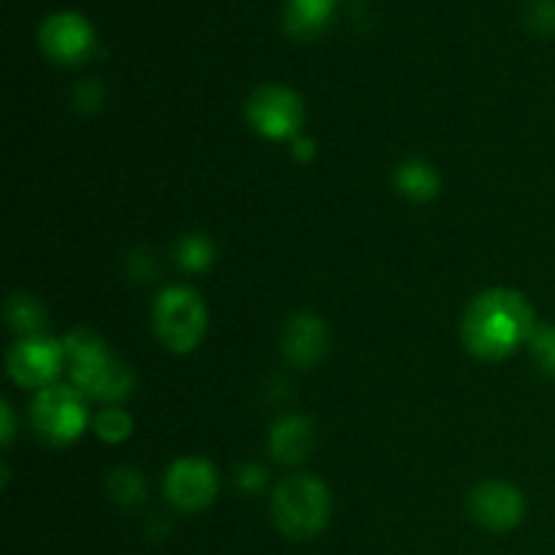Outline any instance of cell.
Instances as JSON below:
<instances>
[{"instance_id":"6da1fadb","label":"cell","mask_w":555,"mask_h":555,"mask_svg":"<svg viewBox=\"0 0 555 555\" xmlns=\"http://www.w3.org/2000/svg\"><path fill=\"white\" fill-rule=\"evenodd\" d=\"M537 314L524 293L493 287L469 304L461 323V336L472 356L480 361H504L520 345H529Z\"/></svg>"},{"instance_id":"7a4b0ae2","label":"cell","mask_w":555,"mask_h":555,"mask_svg":"<svg viewBox=\"0 0 555 555\" xmlns=\"http://www.w3.org/2000/svg\"><path fill=\"white\" fill-rule=\"evenodd\" d=\"M65 369L74 388L103 401H119L133 390V374L108 352L106 341L90 328H76L63 341Z\"/></svg>"},{"instance_id":"3957f363","label":"cell","mask_w":555,"mask_h":555,"mask_svg":"<svg viewBox=\"0 0 555 555\" xmlns=\"http://www.w3.org/2000/svg\"><path fill=\"white\" fill-rule=\"evenodd\" d=\"M274 524L287 540H312L328 526L331 493L312 475H293L276 488L271 502Z\"/></svg>"},{"instance_id":"277c9868","label":"cell","mask_w":555,"mask_h":555,"mask_svg":"<svg viewBox=\"0 0 555 555\" xmlns=\"http://www.w3.org/2000/svg\"><path fill=\"white\" fill-rule=\"evenodd\" d=\"M206 307L190 287H168L155 304L157 339L171 352H190L206 334Z\"/></svg>"},{"instance_id":"5b68a950","label":"cell","mask_w":555,"mask_h":555,"mask_svg":"<svg viewBox=\"0 0 555 555\" xmlns=\"http://www.w3.org/2000/svg\"><path fill=\"white\" fill-rule=\"evenodd\" d=\"M33 426L47 442L68 444L85 431L87 406L74 385H49L33 401Z\"/></svg>"},{"instance_id":"8992f818","label":"cell","mask_w":555,"mask_h":555,"mask_svg":"<svg viewBox=\"0 0 555 555\" xmlns=\"http://www.w3.org/2000/svg\"><path fill=\"white\" fill-rule=\"evenodd\" d=\"M247 119L258 133L269 139H291L304 122V101L291 87H258L247 101Z\"/></svg>"},{"instance_id":"52a82bcc","label":"cell","mask_w":555,"mask_h":555,"mask_svg":"<svg viewBox=\"0 0 555 555\" xmlns=\"http://www.w3.org/2000/svg\"><path fill=\"white\" fill-rule=\"evenodd\" d=\"M65 363V350L60 341L49 336H25L9 350V369L11 379L22 388H49L52 379L57 377Z\"/></svg>"},{"instance_id":"ba28073f","label":"cell","mask_w":555,"mask_h":555,"mask_svg":"<svg viewBox=\"0 0 555 555\" xmlns=\"http://www.w3.org/2000/svg\"><path fill=\"white\" fill-rule=\"evenodd\" d=\"M38 41L54 63L76 65L90 57L92 47H95V33H92L90 22L76 11H57L41 25Z\"/></svg>"},{"instance_id":"9c48e42d","label":"cell","mask_w":555,"mask_h":555,"mask_svg":"<svg viewBox=\"0 0 555 555\" xmlns=\"http://www.w3.org/2000/svg\"><path fill=\"white\" fill-rule=\"evenodd\" d=\"M166 496L182 513H201L217 496V472L204 459H182L168 469Z\"/></svg>"},{"instance_id":"30bf717a","label":"cell","mask_w":555,"mask_h":555,"mask_svg":"<svg viewBox=\"0 0 555 555\" xmlns=\"http://www.w3.org/2000/svg\"><path fill=\"white\" fill-rule=\"evenodd\" d=\"M469 513L482 529L488 531H509L524 520L526 502L518 488L507 482L488 480L477 486L469 496Z\"/></svg>"},{"instance_id":"8fae6325","label":"cell","mask_w":555,"mask_h":555,"mask_svg":"<svg viewBox=\"0 0 555 555\" xmlns=\"http://www.w3.org/2000/svg\"><path fill=\"white\" fill-rule=\"evenodd\" d=\"M328 350V328L314 314H296L282 334V352L298 369H309Z\"/></svg>"},{"instance_id":"7c38bea8","label":"cell","mask_w":555,"mask_h":555,"mask_svg":"<svg viewBox=\"0 0 555 555\" xmlns=\"http://www.w3.org/2000/svg\"><path fill=\"white\" fill-rule=\"evenodd\" d=\"M314 431L307 417H285L271 431V453L276 461L285 464H298L312 453Z\"/></svg>"},{"instance_id":"4fadbf2b","label":"cell","mask_w":555,"mask_h":555,"mask_svg":"<svg viewBox=\"0 0 555 555\" xmlns=\"http://www.w3.org/2000/svg\"><path fill=\"white\" fill-rule=\"evenodd\" d=\"M336 0H287L285 30L296 38L318 36L334 16Z\"/></svg>"},{"instance_id":"5bb4252c","label":"cell","mask_w":555,"mask_h":555,"mask_svg":"<svg viewBox=\"0 0 555 555\" xmlns=\"http://www.w3.org/2000/svg\"><path fill=\"white\" fill-rule=\"evenodd\" d=\"M396 184L412 201H431L439 190V177L431 166L421 160L404 163L396 173Z\"/></svg>"},{"instance_id":"9a60e30c","label":"cell","mask_w":555,"mask_h":555,"mask_svg":"<svg viewBox=\"0 0 555 555\" xmlns=\"http://www.w3.org/2000/svg\"><path fill=\"white\" fill-rule=\"evenodd\" d=\"M5 318H9V325L14 331H22L27 336H38L43 320H47V312H43V307L36 298L14 296L5 304Z\"/></svg>"},{"instance_id":"2e32d148","label":"cell","mask_w":555,"mask_h":555,"mask_svg":"<svg viewBox=\"0 0 555 555\" xmlns=\"http://www.w3.org/2000/svg\"><path fill=\"white\" fill-rule=\"evenodd\" d=\"M531 347V358L540 366L542 374L547 377H555V325L547 323H537L534 334L529 339Z\"/></svg>"},{"instance_id":"e0dca14e","label":"cell","mask_w":555,"mask_h":555,"mask_svg":"<svg viewBox=\"0 0 555 555\" xmlns=\"http://www.w3.org/2000/svg\"><path fill=\"white\" fill-rule=\"evenodd\" d=\"M130 428L133 421L122 410H103L95 421V431L103 442H122L125 437H130Z\"/></svg>"},{"instance_id":"ac0fdd59","label":"cell","mask_w":555,"mask_h":555,"mask_svg":"<svg viewBox=\"0 0 555 555\" xmlns=\"http://www.w3.org/2000/svg\"><path fill=\"white\" fill-rule=\"evenodd\" d=\"M179 263L188 271H201L211 263V244L204 236H190L179 244Z\"/></svg>"},{"instance_id":"d6986e66","label":"cell","mask_w":555,"mask_h":555,"mask_svg":"<svg viewBox=\"0 0 555 555\" xmlns=\"http://www.w3.org/2000/svg\"><path fill=\"white\" fill-rule=\"evenodd\" d=\"M529 27L537 33H555V0H534L531 3Z\"/></svg>"},{"instance_id":"ffe728a7","label":"cell","mask_w":555,"mask_h":555,"mask_svg":"<svg viewBox=\"0 0 555 555\" xmlns=\"http://www.w3.org/2000/svg\"><path fill=\"white\" fill-rule=\"evenodd\" d=\"M3 417H5V426H3V442H11V434H14V421H11V406L3 404Z\"/></svg>"}]
</instances>
